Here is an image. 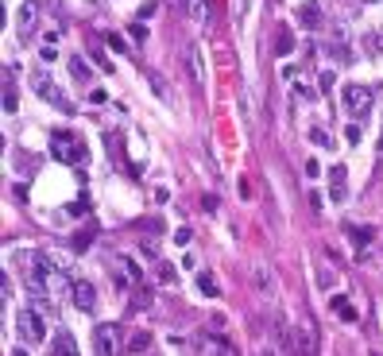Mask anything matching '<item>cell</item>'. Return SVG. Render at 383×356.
<instances>
[{"instance_id":"6da1fadb","label":"cell","mask_w":383,"mask_h":356,"mask_svg":"<svg viewBox=\"0 0 383 356\" xmlns=\"http://www.w3.org/2000/svg\"><path fill=\"white\" fill-rule=\"evenodd\" d=\"M16 333H20L23 345H43L47 341V322H43V314L35 306H23L16 310Z\"/></svg>"},{"instance_id":"7a4b0ae2","label":"cell","mask_w":383,"mask_h":356,"mask_svg":"<svg viewBox=\"0 0 383 356\" xmlns=\"http://www.w3.org/2000/svg\"><path fill=\"white\" fill-rule=\"evenodd\" d=\"M50 155L59 163H86L89 151L81 144V136H70V132H50Z\"/></svg>"},{"instance_id":"3957f363","label":"cell","mask_w":383,"mask_h":356,"mask_svg":"<svg viewBox=\"0 0 383 356\" xmlns=\"http://www.w3.org/2000/svg\"><path fill=\"white\" fill-rule=\"evenodd\" d=\"M341 101H344V109H348V117H368L375 105V93H372V86L348 81V86L341 89Z\"/></svg>"},{"instance_id":"277c9868","label":"cell","mask_w":383,"mask_h":356,"mask_svg":"<svg viewBox=\"0 0 383 356\" xmlns=\"http://www.w3.org/2000/svg\"><path fill=\"white\" fill-rule=\"evenodd\" d=\"M117 353H120V326L101 322L93 329V356H117Z\"/></svg>"},{"instance_id":"5b68a950","label":"cell","mask_w":383,"mask_h":356,"mask_svg":"<svg viewBox=\"0 0 383 356\" xmlns=\"http://www.w3.org/2000/svg\"><path fill=\"white\" fill-rule=\"evenodd\" d=\"M70 298H74V306L86 310V314L97 310V287H93L89 279H74V283H70Z\"/></svg>"},{"instance_id":"8992f818","label":"cell","mask_w":383,"mask_h":356,"mask_svg":"<svg viewBox=\"0 0 383 356\" xmlns=\"http://www.w3.org/2000/svg\"><path fill=\"white\" fill-rule=\"evenodd\" d=\"M35 93H39L43 101H50V105H55V109L70 112V101L62 97V93H59V86H55V81H50V78H35Z\"/></svg>"},{"instance_id":"52a82bcc","label":"cell","mask_w":383,"mask_h":356,"mask_svg":"<svg viewBox=\"0 0 383 356\" xmlns=\"http://www.w3.org/2000/svg\"><path fill=\"white\" fill-rule=\"evenodd\" d=\"M295 20L302 23V28L317 31V28H322V4H317V0H306V4H298Z\"/></svg>"},{"instance_id":"ba28073f","label":"cell","mask_w":383,"mask_h":356,"mask_svg":"<svg viewBox=\"0 0 383 356\" xmlns=\"http://www.w3.org/2000/svg\"><path fill=\"white\" fill-rule=\"evenodd\" d=\"M35 20H39V4H35V0H28V4H20V12H16V23H20V35H31V31H35Z\"/></svg>"},{"instance_id":"9c48e42d","label":"cell","mask_w":383,"mask_h":356,"mask_svg":"<svg viewBox=\"0 0 383 356\" xmlns=\"http://www.w3.org/2000/svg\"><path fill=\"white\" fill-rule=\"evenodd\" d=\"M47 356H78V341H74L70 333H55V337H50Z\"/></svg>"},{"instance_id":"30bf717a","label":"cell","mask_w":383,"mask_h":356,"mask_svg":"<svg viewBox=\"0 0 383 356\" xmlns=\"http://www.w3.org/2000/svg\"><path fill=\"white\" fill-rule=\"evenodd\" d=\"M186 8H190V20L194 23H202V28L213 23V4L209 0H186Z\"/></svg>"},{"instance_id":"8fae6325","label":"cell","mask_w":383,"mask_h":356,"mask_svg":"<svg viewBox=\"0 0 383 356\" xmlns=\"http://www.w3.org/2000/svg\"><path fill=\"white\" fill-rule=\"evenodd\" d=\"M329 194H333V201H344V198H348V175H344V167H333V170H329Z\"/></svg>"},{"instance_id":"7c38bea8","label":"cell","mask_w":383,"mask_h":356,"mask_svg":"<svg viewBox=\"0 0 383 356\" xmlns=\"http://www.w3.org/2000/svg\"><path fill=\"white\" fill-rule=\"evenodd\" d=\"M117 267H120V275H124V283H139V279H144V267L132 256H117Z\"/></svg>"},{"instance_id":"4fadbf2b","label":"cell","mask_w":383,"mask_h":356,"mask_svg":"<svg viewBox=\"0 0 383 356\" xmlns=\"http://www.w3.org/2000/svg\"><path fill=\"white\" fill-rule=\"evenodd\" d=\"M298 348H302V356H317V329L314 326L298 329Z\"/></svg>"},{"instance_id":"5bb4252c","label":"cell","mask_w":383,"mask_h":356,"mask_svg":"<svg viewBox=\"0 0 383 356\" xmlns=\"http://www.w3.org/2000/svg\"><path fill=\"white\" fill-rule=\"evenodd\" d=\"M333 314L341 317V322H348V326L356 322V306H353V302H348L344 295H337V298H333Z\"/></svg>"},{"instance_id":"9a60e30c","label":"cell","mask_w":383,"mask_h":356,"mask_svg":"<svg viewBox=\"0 0 383 356\" xmlns=\"http://www.w3.org/2000/svg\"><path fill=\"white\" fill-rule=\"evenodd\" d=\"M197 290H202L206 298H217V295H221V287H217L213 271H202V275H197Z\"/></svg>"},{"instance_id":"2e32d148","label":"cell","mask_w":383,"mask_h":356,"mask_svg":"<svg viewBox=\"0 0 383 356\" xmlns=\"http://www.w3.org/2000/svg\"><path fill=\"white\" fill-rule=\"evenodd\" d=\"M186 62H190V74H194V81L202 86V81H206V66H202V59H197V47H186Z\"/></svg>"},{"instance_id":"e0dca14e","label":"cell","mask_w":383,"mask_h":356,"mask_svg":"<svg viewBox=\"0 0 383 356\" xmlns=\"http://www.w3.org/2000/svg\"><path fill=\"white\" fill-rule=\"evenodd\" d=\"M4 112H16V89H12V70H4Z\"/></svg>"},{"instance_id":"ac0fdd59","label":"cell","mask_w":383,"mask_h":356,"mask_svg":"<svg viewBox=\"0 0 383 356\" xmlns=\"http://www.w3.org/2000/svg\"><path fill=\"white\" fill-rule=\"evenodd\" d=\"M70 74H74V78H81V81H89V74H93V70H89V62L81 59V55H74V59H70Z\"/></svg>"},{"instance_id":"d6986e66","label":"cell","mask_w":383,"mask_h":356,"mask_svg":"<svg viewBox=\"0 0 383 356\" xmlns=\"http://www.w3.org/2000/svg\"><path fill=\"white\" fill-rule=\"evenodd\" d=\"M151 306V290L136 283V295H132V310H148Z\"/></svg>"},{"instance_id":"ffe728a7","label":"cell","mask_w":383,"mask_h":356,"mask_svg":"<svg viewBox=\"0 0 383 356\" xmlns=\"http://www.w3.org/2000/svg\"><path fill=\"white\" fill-rule=\"evenodd\" d=\"M148 345H151V333H144V329L128 337V348H132V353H144V348H148Z\"/></svg>"},{"instance_id":"44dd1931","label":"cell","mask_w":383,"mask_h":356,"mask_svg":"<svg viewBox=\"0 0 383 356\" xmlns=\"http://www.w3.org/2000/svg\"><path fill=\"white\" fill-rule=\"evenodd\" d=\"M89 240H93V228H86V233H74L70 248H74V252H86V248H89Z\"/></svg>"},{"instance_id":"7402d4cb","label":"cell","mask_w":383,"mask_h":356,"mask_svg":"<svg viewBox=\"0 0 383 356\" xmlns=\"http://www.w3.org/2000/svg\"><path fill=\"white\" fill-rule=\"evenodd\" d=\"M348 233H353V244H372V228H348Z\"/></svg>"},{"instance_id":"603a6c76","label":"cell","mask_w":383,"mask_h":356,"mask_svg":"<svg viewBox=\"0 0 383 356\" xmlns=\"http://www.w3.org/2000/svg\"><path fill=\"white\" fill-rule=\"evenodd\" d=\"M310 139H314L317 148H333V139H329V132H325V128H314V132H310Z\"/></svg>"},{"instance_id":"cb8c5ba5","label":"cell","mask_w":383,"mask_h":356,"mask_svg":"<svg viewBox=\"0 0 383 356\" xmlns=\"http://www.w3.org/2000/svg\"><path fill=\"white\" fill-rule=\"evenodd\" d=\"M275 50H279V55H291V31H279V43H275Z\"/></svg>"},{"instance_id":"d4e9b609","label":"cell","mask_w":383,"mask_h":356,"mask_svg":"<svg viewBox=\"0 0 383 356\" xmlns=\"http://www.w3.org/2000/svg\"><path fill=\"white\" fill-rule=\"evenodd\" d=\"M344 136H348V144H360L364 132H360V124H348V128H344Z\"/></svg>"},{"instance_id":"484cf974","label":"cell","mask_w":383,"mask_h":356,"mask_svg":"<svg viewBox=\"0 0 383 356\" xmlns=\"http://www.w3.org/2000/svg\"><path fill=\"white\" fill-rule=\"evenodd\" d=\"M139 228H148V233H159V228H163V221H159V217H148V221H139Z\"/></svg>"},{"instance_id":"4316f807","label":"cell","mask_w":383,"mask_h":356,"mask_svg":"<svg viewBox=\"0 0 383 356\" xmlns=\"http://www.w3.org/2000/svg\"><path fill=\"white\" fill-rule=\"evenodd\" d=\"M175 244H178V248L190 244V228H178V233H175Z\"/></svg>"},{"instance_id":"83f0119b","label":"cell","mask_w":383,"mask_h":356,"mask_svg":"<svg viewBox=\"0 0 383 356\" xmlns=\"http://www.w3.org/2000/svg\"><path fill=\"white\" fill-rule=\"evenodd\" d=\"M128 31H132V35H136V39H148V28H144V23H132V28H128Z\"/></svg>"},{"instance_id":"f1b7e54d","label":"cell","mask_w":383,"mask_h":356,"mask_svg":"<svg viewBox=\"0 0 383 356\" xmlns=\"http://www.w3.org/2000/svg\"><path fill=\"white\" fill-rule=\"evenodd\" d=\"M39 59H43V62H55V59H59V50H55V47H43Z\"/></svg>"},{"instance_id":"f546056e","label":"cell","mask_w":383,"mask_h":356,"mask_svg":"<svg viewBox=\"0 0 383 356\" xmlns=\"http://www.w3.org/2000/svg\"><path fill=\"white\" fill-rule=\"evenodd\" d=\"M108 47H112V50H120V55H124V39H120V35H108Z\"/></svg>"},{"instance_id":"4dcf8cb0","label":"cell","mask_w":383,"mask_h":356,"mask_svg":"<svg viewBox=\"0 0 383 356\" xmlns=\"http://www.w3.org/2000/svg\"><path fill=\"white\" fill-rule=\"evenodd\" d=\"M12 356H28V353H23V348H12Z\"/></svg>"},{"instance_id":"1f68e13d","label":"cell","mask_w":383,"mask_h":356,"mask_svg":"<svg viewBox=\"0 0 383 356\" xmlns=\"http://www.w3.org/2000/svg\"><path fill=\"white\" fill-rule=\"evenodd\" d=\"M255 356H271V353H267V348H259V353H255Z\"/></svg>"},{"instance_id":"d6a6232c","label":"cell","mask_w":383,"mask_h":356,"mask_svg":"<svg viewBox=\"0 0 383 356\" xmlns=\"http://www.w3.org/2000/svg\"><path fill=\"white\" fill-rule=\"evenodd\" d=\"M380 163H383V139H380Z\"/></svg>"}]
</instances>
